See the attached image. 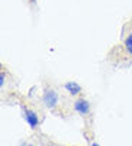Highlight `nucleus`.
<instances>
[{
    "label": "nucleus",
    "mask_w": 132,
    "mask_h": 146,
    "mask_svg": "<svg viewBox=\"0 0 132 146\" xmlns=\"http://www.w3.org/2000/svg\"><path fill=\"white\" fill-rule=\"evenodd\" d=\"M43 103L48 109H55L59 103V96L53 88H46L43 93Z\"/></svg>",
    "instance_id": "f257e3e1"
},
{
    "label": "nucleus",
    "mask_w": 132,
    "mask_h": 146,
    "mask_svg": "<svg viewBox=\"0 0 132 146\" xmlns=\"http://www.w3.org/2000/svg\"><path fill=\"white\" fill-rule=\"evenodd\" d=\"M73 109L80 116H88L91 113V104H89V101L85 100V98H79V100H76L73 103Z\"/></svg>",
    "instance_id": "f03ea898"
},
{
    "label": "nucleus",
    "mask_w": 132,
    "mask_h": 146,
    "mask_svg": "<svg viewBox=\"0 0 132 146\" xmlns=\"http://www.w3.org/2000/svg\"><path fill=\"white\" fill-rule=\"evenodd\" d=\"M23 116H25V120H26V123L30 126V129H36L37 126H39V116L33 111V110H30V109H25V113H23Z\"/></svg>",
    "instance_id": "7ed1b4c3"
},
{
    "label": "nucleus",
    "mask_w": 132,
    "mask_h": 146,
    "mask_svg": "<svg viewBox=\"0 0 132 146\" xmlns=\"http://www.w3.org/2000/svg\"><path fill=\"white\" fill-rule=\"evenodd\" d=\"M63 88L68 91L71 96H78V94L82 93V87L78 84L76 81H68V82H65Z\"/></svg>",
    "instance_id": "20e7f679"
},
{
    "label": "nucleus",
    "mask_w": 132,
    "mask_h": 146,
    "mask_svg": "<svg viewBox=\"0 0 132 146\" xmlns=\"http://www.w3.org/2000/svg\"><path fill=\"white\" fill-rule=\"evenodd\" d=\"M125 49L128 51V54L132 55V33H129L125 39Z\"/></svg>",
    "instance_id": "39448f33"
},
{
    "label": "nucleus",
    "mask_w": 132,
    "mask_h": 146,
    "mask_svg": "<svg viewBox=\"0 0 132 146\" xmlns=\"http://www.w3.org/2000/svg\"><path fill=\"white\" fill-rule=\"evenodd\" d=\"M5 82H6V75H5V72L2 71L0 72V87L3 88V86H5Z\"/></svg>",
    "instance_id": "423d86ee"
},
{
    "label": "nucleus",
    "mask_w": 132,
    "mask_h": 146,
    "mask_svg": "<svg viewBox=\"0 0 132 146\" xmlns=\"http://www.w3.org/2000/svg\"><path fill=\"white\" fill-rule=\"evenodd\" d=\"M32 3H36V0H32Z\"/></svg>",
    "instance_id": "0eeeda50"
}]
</instances>
